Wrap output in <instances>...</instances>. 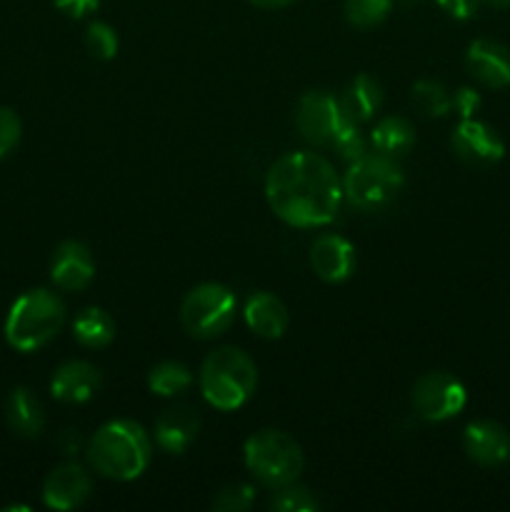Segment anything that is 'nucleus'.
Instances as JSON below:
<instances>
[{
    "instance_id": "nucleus-1",
    "label": "nucleus",
    "mask_w": 510,
    "mask_h": 512,
    "mask_svg": "<svg viewBox=\"0 0 510 512\" xmlns=\"http://www.w3.org/2000/svg\"><path fill=\"white\" fill-rule=\"evenodd\" d=\"M265 198L275 218L293 228H323L333 223L343 203V180L318 153L298 150L270 165Z\"/></svg>"
},
{
    "instance_id": "nucleus-2",
    "label": "nucleus",
    "mask_w": 510,
    "mask_h": 512,
    "mask_svg": "<svg viewBox=\"0 0 510 512\" xmlns=\"http://www.w3.org/2000/svg\"><path fill=\"white\" fill-rule=\"evenodd\" d=\"M88 465L98 475L118 483L140 478L153 458V443L135 420H110L85 445Z\"/></svg>"
},
{
    "instance_id": "nucleus-3",
    "label": "nucleus",
    "mask_w": 510,
    "mask_h": 512,
    "mask_svg": "<svg viewBox=\"0 0 510 512\" xmlns=\"http://www.w3.org/2000/svg\"><path fill=\"white\" fill-rule=\"evenodd\" d=\"M65 325V303L45 288L25 290L5 315V340L18 353L45 348Z\"/></svg>"
},
{
    "instance_id": "nucleus-4",
    "label": "nucleus",
    "mask_w": 510,
    "mask_h": 512,
    "mask_svg": "<svg viewBox=\"0 0 510 512\" xmlns=\"http://www.w3.org/2000/svg\"><path fill=\"white\" fill-rule=\"evenodd\" d=\"M258 388V368L240 348L225 345L213 350L200 365V393L215 410L233 413L253 398Z\"/></svg>"
},
{
    "instance_id": "nucleus-5",
    "label": "nucleus",
    "mask_w": 510,
    "mask_h": 512,
    "mask_svg": "<svg viewBox=\"0 0 510 512\" xmlns=\"http://www.w3.org/2000/svg\"><path fill=\"white\" fill-rule=\"evenodd\" d=\"M243 460L250 475L270 490L295 483L303 473V450L283 430L265 428L250 435L245 440Z\"/></svg>"
},
{
    "instance_id": "nucleus-6",
    "label": "nucleus",
    "mask_w": 510,
    "mask_h": 512,
    "mask_svg": "<svg viewBox=\"0 0 510 512\" xmlns=\"http://www.w3.org/2000/svg\"><path fill=\"white\" fill-rule=\"evenodd\" d=\"M405 178L398 160L385 158L375 153L350 163L348 173L343 178V195L350 205L360 210H380L395 200V195L403 188Z\"/></svg>"
},
{
    "instance_id": "nucleus-7",
    "label": "nucleus",
    "mask_w": 510,
    "mask_h": 512,
    "mask_svg": "<svg viewBox=\"0 0 510 512\" xmlns=\"http://www.w3.org/2000/svg\"><path fill=\"white\" fill-rule=\"evenodd\" d=\"M238 300L223 283L195 285L180 305V323L190 338L210 340L223 335L233 325Z\"/></svg>"
},
{
    "instance_id": "nucleus-8",
    "label": "nucleus",
    "mask_w": 510,
    "mask_h": 512,
    "mask_svg": "<svg viewBox=\"0 0 510 512\" xmlns=\"http://www.w3.org/2000/svg\"><path fill=\"white\" fill-rule=\"evenodd\" d=\"M410 403H413L415 415L423 418L425 423H445L463 413L465 403H468V390L450 373L433 370L415 380Z\"/></svg>"
},
{
    "instance_id": "nucleus-9",
    "label": "nucleus",
    "mask_w": 510,
    "mask_h": 512,
    "mask_svg": "<svg viewBox=\"0 0 510 512\" xmlns=\"http://www.w3.org/2000/svg\"><path fill=\"white\" fill-rule=\"evenodd\" d=\"M343 123L345 115L335 95L325 93V90H308L300 98L298 110H295V125L310 145L330 148Z\"/></svg>"
},
{
    "instance_id": "nucleus-10",
    "label": "nucleus",
    "mask_w": 510,
    "mask_h": 512,
    "mask_svg": "<svg viewBox=\"0 0 510 512\" xmlns=\"http://www.w3.org/2000/svg\"><path fill=\"white\" fill-rule=\"evenodd\" d=\"M450 145L463 163L475 165V168H490L505 158V143L498 130L478 118L460 120L458 128L453 130Z\"/></svg>"
},
{
    "instance_id": "nucleus-11",
    "label": "nucleus",
    "mask_w": 510,
    "mask_h": 512,
    "mask_svg": "<svg viewBox=\"0 0 510 512\" xmlns=\"http://www.w3.org/2000/svg\"><path fill=\"white\" fill-rule=\"evenodd\" d=\"M95 278L93 253L80 240H63L50 258V280L65 293H78Z\"/></svg>"
},
{
    "instance_id": "nucleus-12",
    "label": "nucleus",
    "mask_w": 510,
    "mask_h": 512,
    "mask_svg": "<svg viewBox=\"0 0 510 512\" xmlns=\"http://www.w3.org/2000/svg\"><path fill=\"white\" fill-rule=\"evenodd\" d=\"M463 450L480 468L510 463V433L495 420H473L463 433Z\"/></svg>"
},
{
    "instance_id": "nucleus-13",
    "label": "nucleus",
    "mask_w": 510,
    "mask_h": 512,
    "mask_svg": "<svg viewBox=\"0 0 510 512\" xmlns=\"http://www.w3.org/2000/svg\"><path fill=\"white\" fill-rule=\"evenodd\" d=\"M93 493L90 473L75 460L58 465L43 483V503L50 510H75Z\"/></svg>"
},
{
    "instance_id": "nucleus-14",
    "label": "nucleus",
    "mask_w": 510,
    "mask_h": 512,
    "mask_svg": "<svg viewBox=\"0 0 510 512\" xmlns=\"http://www.w3.org/2000/svg\"><path fill=\"white\" fill-rule=\"evenodd\" d=\"M358 265V255L343 235H320L310 245V268L323 283L338 285L350 280Z\"/></svg>"
},
{
    "instance_id": "nucleus-15",
    "label": "nucleus",
    "mask_w": 510,
    "mask_h": 512,
    "mask_svg": "<svg viewBox=\"0 0 510 512\" xmlns=\"http://www.w3.org/2000/svg\"><path fill=\"white\" fill-rule=\"evenodd\" d=\"M465 68L480 85L503 90L510 85V48L490 38H478L465 50Z\"/></svg>"
},
{
    "instance_id": "nucleus-16",
    "label": "nucleus",
    "mask_w": 510,
    "mask_h": 512,
    "mask_svg": "<svg viewBox=\"0 0 510 512\" xmlns=\"http://www.w3.org/2000/svg\"><path fill=\"white\" fill-rule=\"evenodd\" d=\"M103 385L100 370L85 360H68L50 378V393L65 405L88 403Z\"/></svg>"
},
{
    "instance_id": "nucleus-17",
    "label": "nucleus",
    "mask_w": 510,
    "mask_h": 512,
    "mask_svg": "<svg viewBox=\"0 0 510 512\" xmlns=\"http://www.w3.org/2000/svg\"><path fill=\"white\" fill-rule=\"evenodd\" d=\"M200 418L190 405H173L155 420V443L170 455H183L195 443Z\"/></svg>"
},
{
    "instance_id": "nucleus-18",
    "label": "nucleus",
    "mask_w": 510,
    "mask_h": 512,
    "mask_svg": "<svg viewBox=\"0 0 510 512\" xmlns=\"http://www.w3.org/2000/svg\"><path fill=\"white\" fill-rule=\"evenodd\" d=\"M243 315L248 328L263 340L283 338L290 325V315L283 300L275 298L273 293H265V290L250 295Z\"/></svg>"
},
{
    "instance_id": "nucleus-19",
    "label": "nucleus",
    "mask_w": 510,
    "mask_h": 512,
    "mask_svg": "<svg viewBox=\"0 0 510 512\" xmlns=\"http://www.w3.org/2000/svg\"><path fill=\"white\" fill-rule=\"evenodd\" d=\"M343 115L353 123H365V120L373 118L375 113L383 105V88H380L378 80L368 73H360L350 80L343 88L338 98Z\"/></svg>"
},
{
    "instance_id": "nucleus-20",
    "label": "nucleus",
    "mask_w": 510,
    "mask_h": 512,
    "mask_svg": "<svg viewBox=\"0 0 510 512\" xmlns=\"http://www.w3.org/2000/svg\"><path fill=\"white\" fill-rule=\"evenodd\" d=\"M5 418L20 438H38L45 428V410L30 388H15L5 398Z\"/></svg>"
},
{
    "instance_id": "nucleus-21",
    "label": "nucleus",
    "mask_w": 510,
    "mask_h": 512,
    "mask_svg": "<svg viewBox=\"0 0 510 512\" xmlns=\"http://www.w3.org/2000/svg\"><path fill=\"white\" fill-rule=\"evenodd\" d=\"M370 143H373L375 153L385 155V158L400 160L413 150L415 145V128L410 120L390 115L383 118L370 133Z\"/></svg>"
},
{
    "instance_id": "nucleus-22",
    "label": "nucleus",
    "mask_w": 510,
    "mask_h": 512,
    "mask_svg": "<svg viewBox=\"0 0 510 512\" xmlns=\"http://www.w3.org/2000/svg\"><path fill=\"white\" fill-rule=\"evenodd\" d=\"M73 335L83 348L98 350L113 343L115 338V320L108 310L103 308H85L80 310L78 318L73 320Z\"/></svg>"
},
{
    "instance_id": "nucleus-23",
    "label": "nucleus",
    "mask_w": 510,
    "mask_h": 512,
    "mask_svg": "<svg viewBox=\"0 0 510 512\" xmlns=\"http://www.w3.org/2000/svg\"><path fill=\"white\" fill-rule=\"evenodd\" d=\"M193 385V373L180 360H163L148 373L150 393L163 395V398H175L183 395Z\"/></svg>"
},
{
    "instance_id": "nucleus-24",
    "label": "nucleus",
    "mask_w": 510,
    "mask_h": 512,
    "mask_svg": "<svg viewBox=\"0 0 510 512\" xmlns=\"http://www.w3.org/2000/svg\"><path fill=\"white\" fill-rule=\"evenodd\" d=\"M450 90L445 88L438 80H418L413 85V103L415 108L420 110L428 118H443V115L450 113Z\"/></svg>"
},
{
    "instance_id": "nucleus-25",
    "label": "nucleus",
    "mask_w": 510,
    "mask_h": 512,
    "mask_svg": "<svg viewBox=\"0 0 510 512\" xmlns=\"http://www.w3.org/2000/svg\"><path fill=\"white\" fill-rule=\"evenodd\" d=\"M345 18L355 28H375L393 10V0H345Z\"/></svg>"
},
{
    "instance_id": "nucleus-26",
    "label": "nucleus",
    "mask_w": 510,
    "mask_h": 512,
    "mask_svg": "<svg viewBox=\"0 0 510 512\" xmlns=\"http://www.w3.org/2000/svg\"><path fill=\"white\" fill-rule=\"evenodd\" d=\"M85 48H88V53L95 60L108 63V60H113L118 55V33L108 23H103V20H95V23L88 25V33H85Z\"/></svg>"
},
{
    "instance_id": "nucleus-27",
    "label": "nucleus",
    "mask_w": 510,
    "mask_h": 512,
    "mask_svg": "<svg viewBox=\"0 0 510 512\" xmlns=\"http://www.w3.org/2000/svg\"><path fill=\"white\" fill-rule=\"evenodd\" d=\"M270 510L275 512H313L318 510V500L303 485H283V488L275 490V495L270 498Z\"/></svg>"
},
{
    "instance_id": "nucleus-28",
    "label": "nucleus",
    "mask_w": 510,
    "mask_h": 512,
    "mask_svg": "<svg viewBox=\"0 0 510 512\" xmlns=\"http://www.w3.org/2000/svg\"><path fill=\"white\" fill-rule=\"evenodd\" d=\"M330 148H333L348 165L355 163V160H360L365 153H368V150H365V138L363 133H360L358 123H353V120L348 118H345V123L340 125V130L335 133Z\"/></svg>"
},
{
    "instance_id": "nucleus-29",
    "label": "nucleus",
    "mask_w": 510,
    "mask_h": 512,
    "mask_svg": "<svg viewBox=\"0 0 510 512\" xmlns=\"http://www.w3.org/2000/svg\"><path fill=\"white\" fill-rule=\"evenodd\" d=\"M255 503V488L248 483H233L225 485L213 500V510L218 512H245L253 508Z\"/></svg>"
},
{
    "instance_id": "nucleus-30",
    "label": "nucleus",
    "mask_w": 510,
    "mask_h": 512,
    "mask_svg": "<svg viewBox=\"0 0 510 512\" xmlns=\"http://www.w3.org/2000/svg\"><path fill=\"white\" fill-rule=\"evenodd\" d=\"M20 135H23V123H20L18 113L13 108L0 105V160L8 158L18 148Z\"/></svg>"
},
{
    "instance_id": "nucleus-31",
    "label": "nucleus",
    "mask_w": 510,
    "mask_h": 512,
    "mask_svg": "<svg viewBox=\"0 0 510 512\" xmlns=\"http://www.w3.org/2000/svg\"><path fill=\"white\" fill-rule=\"evenodd\" d=\"M480 105H483V98H480V93L475 88H458L453 93V98H450V110H455V113L460 115V120L465 118H475V113L480 110Z\"/></svg>"
},
{
    "instance_id": "nucleus-32",
    "label": "nucleus",
    "mask_w": 510,
    "mask_h": 512,
    "mask_svg": "<svg viewBox=\"0 0 510 512\" xmlns=\"http://www.w3.org/2000/svg\"><path fill=\"white\" fill-rule=\"evenodd\" d=\"M438 5L450 15V18L468 20L478 13L483 0H438Z\"/></svg>"
},
{
    "instance_id": "nucleus-33",
    "label": "nucleus",
    "mask_w": 510,
    "mask_h": 512,
    "mask_svg": "<svg viewBox=\"0 0 510 512\" xmlns=\"http://www.w3.org/2000/svg\"><path fill=\"white\" fill-rule=\"evenodd\" d=\"M53 3H55V8L63 10L68 18L80 20V18H85V15L93 13V10H98L100 0H53Z\"/></svg>"
},
{
    "instance_id": "nucleus-34",
    "label": "nucleus",
    "mask_w": 510,
    "mask_h": 512,
    "mask_svg": "<svg viewBox=\"0 0 510 512\" xmlns=\"http://www.w3.org/2000/svg\"><path fill=\"white\" fill-rule=\"evenodd\" d=\"M58 448L63 450V455H75L80 450V438L75 430H63L58 435Z\"/></svg>"
},
{
    "instance_id": "nucleus-35",
    "label": "nucleus",
    "mask_w": 510,
    "mask_h": 512,
    "mask_svg": "<svg viewBox=\"0 0 510 512\" xmlns=\"http://www.w3.org/2000/svg\"><path fill=\"white\" fill-rule=\"evenodd\" d=\"M248 3H253L255 8H263V10H280V8H288V5L295 3V0H248Z\"/></svg>"
},
{
    "instance_id": "nucleus-36",
    "label": "nucleus",
    "mask_w": 510,
    "mask_h": 512,
    "mask_svg": "<svg viewBox=\"0 0 510 512\" xmlns=\"http://www.w3.org/2000/svg\"><path fill=\"white\" fill-rule=\"evenodd\" d=\"M483 3L490 5V8H498V10L510 8V0H483Z\"/></svg>"
},
{
    "instance_id": "nucleus-37",
    "label": "nucleus",
    "mask_w": 510,
    "mask_h": 512,
    "mask_svg": "<svg viewBox=\"0 0 510 512\" xmlns=\"http://www.w3.org/2000/svg\"><path fill=\"white\" fill-rule=\"evenodd\" d=\"M405 3H413V0H405Z\"/></svg>"
}]
</instances>
